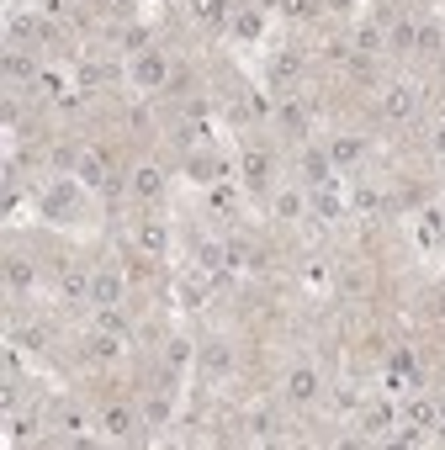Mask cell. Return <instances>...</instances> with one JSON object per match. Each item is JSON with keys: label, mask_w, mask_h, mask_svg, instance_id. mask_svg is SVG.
Returning a JSON list of instances; mask_svg holds the SVG:
<instances>
[{"label": "cell", "mask_w": 445, "mask_h": 450, "mask_svg": "<svg viewBox=\"0 0 445 450\" xmlns=\"http://www.w3.org/2000/svg\"><path fill=\"white\" fill-rule=\"evenodd\" d=\"M117 297H122V281H117V270H96V276H90V302L101 307H117Z\"/></svg>", "instance_id": "6da1fadb"}, {"label": "cell", "mask_w": 445, "mask_h": 450, "mask_svg": "<svg viewBox=\"0 0 445 450\" xmlns=\"http://www.w3.org/2000/svg\"><path fill=\"white\" fill-rule=\"evenodd\" d=\"M133 80H138L143 90H160V85H164V59H160V53H143V59L133 64Z\"/></svg>", "instance_id": "7a4b0ae2"}, {"label": "cell", "mask_w": 445, "mask_h": 450, "mask_svg": "<svg viewBox=\"0 0 445 450\" xmlns=\"http://www.w3.org/2000/svg\"><path fill=\"white\" fill-rule=\"evenodd\" d=\"M313 392H318V376H313V371H292V376H286V397H292V403H307Z\"/></svg>", "instance_id": "3957f363"}, {"label": "cell", "mask_w": 445, "mask_h": 450, "mask_svg": "<svg viewBox=\"0 0 445 450\" xmlns=\"http://www.w3.org/2000/svg\"><path fill=\"white\" fill-rule=\"evenodd\" d=\"M408 111H414V90H408V85H392V90H387V117L403 122Z\"/></svg>", "instance_id": "277c9868"}, {"label": "cell", "mask_w": 445, "mask_h": 450, "mask_svg": "<svg viewBox=\"0 0 445 450\" xmlns=\"http://www.w3.org/2000/svg\"><path fill=\"white\" fill-rule=\"evenodd\" d=\"M265 175H270V159L265 154H244V185H265Z\"/></svg>", "instance_id": "5b68a950"}, {"label": "cell", "mask_w": 445, "mask_h": 450, "mask_svg": "<svg viewBox=\"0 0 445 450\" xmlns=\"http://www.w3.org/2000/svg\"><path fill=\"white\" fill-rule=\"evenodd\" d=\"M101 429H106V434H127V429H133V413H127V408H106Z\"/></svg>", "instance_id": "8992f818"}, {"label": "cell", "mask_w": 445, "mask_h": 450, "mask_svg": "<svg viewBox=\"0 0 445 450\" xmlns=\"http://www.w3.org/2000/svg\"><path fill=\"white\" fill-rule=\"evenodd\" d=\"M392 48H419V27H414V21H398V27H392Z\"/></svg>", "instance_id": "52a82bcc"}, {"label": "cell", "mask_w": 445, "mask_h": 450, "mask_svg": "<svg viewBox=\"0 0 445 450\" xmlns=\"http://www.w3.org/2000/svg\"><path fill=\"white\" fill-rule=\"evenodd\" d=\"M361 138H334V159H340V164H355V159H361Z\"/></svg>", "instance_id": "ba28073f"}, {"label": "cell", "mask_w": 445, "mask_h": 450, "mask_svg": "<svg viewBox=\"0 0 445 450\" xmlns=\"http://www.w3.org/2000/svg\"><path fill=\"white\" fill-rule=\"evenodd\" d=\"M202 366H207V371H228V366H233V355H228L222 345H207V349H202Z\"/></svg>", "instance_id": "9c48e42d"}, {"label": "cell", "mask_w": 445, "mask_h": 450, "mask_svg": "<svg viewBox=\"0 0 445 450\" xmlns=\"http://www.w3.org/2000/svg\"><path fill=\"white\" fill-rule=\"evenodd\" d=\"M297 69H303V59H297V53H281V59L270 64V75H276V80H297Z\"/></svg>", "instance_id": "30bf717a"}, {"label": "cell", "mask_w": 445, "mask_h": 450, "mask_svg": "<svg viewBox=\"0 0 445 450\" xmlns=\"http://www.w3.org/2000/svg\"><path fill=\"white\" fill-rule=\"evenodd\" d=\"M303 175L324 185V181H329V159H324V154H307V159H303Z\"/></svg>", "instance_id": "8fae6325"}, {"label": "cell", "mask_w": 445, "mask_h": 450, "mask_svg": "<svg viewBox=\"0 0 445 450\" xmlns=\"http://www.w3.org/2000/svg\"><path fill=\"white\" fill-rule=\"evenodd\" d=\"M5 276H11V287H32V265H27V260H11V265H5Z\"/></svg>", "instance_id": "7c38bea8"}, {"label": "cell", "mask_w": 445, "mask_h": 450, "mask_svg": "<svg viewBox=\"0 0 445 450\" xmlns=\"http://www.w3.org/2000/svg\"><path fill=\"white\" fill-rule=\"evenodd\" d=\"M133 191H138V196H154V191H160V170H138Z\"/></svg>", "instance_id": "4fadbf2b"}, {"label": "cell", "mask_w": 445, "mask_h": 450, "mask_svg": "<svg viewBox=\"0 0 445 450\" xmlns=\"http://www.w3.org/2000/svg\"><path fill=\"white\" fill-rule=\"evenodd\" d=\"M276 212H281V217H297V212H303V196H297V191H281V196H276Z\"/></svg>", "instance_id": "5bb4252c"}, {"label": "cell", "mask_w": 445, "mask_h": 450, "mask_svg": "<svg viewBox=\"0 0 445 450\" xmlns=\"http://www.w3.org/2000/svg\"><path fill=\"white\" fill-rule=\"evenodd\" d=\"M138 239H143V249H164V228H160V223H143Z\"/></svg>", "instance_id": "9a60e30c"}, {"label": "cell", "mask_w": 445, "mask_h": 450, "mask_svg": "<svg viewBox=\"0 0 445 450\" xmlns=\"http://www.w3.org/2000/svg\"><path fill=\"white\" fill-rule=\"evenodd\" d=\"M440 48V27H419V53H435Z\"/></svg>", "instance_id": "2e32d148"}, {"label": "cell", "mask_w": 445, "mask_h": 450, "mask_svg": "<svg viewBox=\"0 0 445 450\" xmlns=\"http://www.w3.org/2000/svg\"><path fill=\"white\" fill-rule=\"evenodd\" d=\"M366 424H371V429H387V424H392V413L377 403V408H366Z\"/></svg>", "instance_id": "e0dca14e"}, {"label": "cell", "mask_w": 445, "mask_h": 450, "mask_svg": "<svg viewBox=\"0 0 445 450\" xmlns=\"http://www.w3.org/2000/svg\"><path fill=\"white\" fill-rule=\"evenodd\" d=\"M85 291H90L85 276H64V297H85Z\"/></svg>", "instance_id": "ac0fdd59"}, {"label": "cell", "mask_w": 445, "mask_h": 450, "mask_svg": "<svg viewBox=\"0 0 445 450\" xmlns=\"http://www.w3.org/2000/svg\"><path fill=\"white\" fill-rule=\"evenodd\" d=\"M196 16H202V21H218L222 16V0H196Z\"/></svg>", "instance_id": "d6986e66"}, {"label": "cell", "mask_w": 445, "mask_h": 450, "mask_svg": "<svg viewBox=\"0 0 445 450\" xmlns=\"http://www.w3.org/2000/svg\"><path fill=\"white\" fill-rule=\"evenodd\" d=\"M186 360H191V345H186V339H175V345H170V366H186Z\"/></svg>", "instance_id": "ffe728a7"}, {"label": "cell", "mask_w": 445, "mask_h": 450, "mask_svg": "<svg viewBox=\"0 0 445 450\" xmlns=\"http://www.w3.org/2000/svg\"><path fill=\"white\" fill-rule=\"evenodd\" d=\"M281 11H286V16H307V11H313V0H281Z\"/></svg>", "instance_id": "44dd1931"}, {"label": "cell", "mask_w": 445, "mask_h": 450, "mask_svg": "<svg viewBox=\"0 0 445 450\" xmlns=\"http://www.w3.org/2000/svg\"><path fill=\"white\" fill-rule=\"evenodd\" d=\"M408 419H414V424H429V419H435V408H429V403H414V408H408Z\"/></svg>", "instance_id": "7402d4cb"}, {"label": "cell", "mask_w": 445, "mask_h": 450, "mask_svg": "<svg viewBox=\"0 0 445 450\" xmlns=\"http://www.w3.org/2000/svg\"><path fill=\"white\" fill-rule=\"evenodd\" d=\"M361 287H366V276H361V270H344V291L355 297V291H361Z\"/></svg>", "instance_id": "603a6c76"}, {"label": "cell", "mask_w": 445, "mask_h": 450, "mask_svg": "<svg viewBox=\"0 0 445 450\" xmlns=\"http://www.w3.org/2000/svg\"><path fill=\"white\" fill-rule=\"evenodd\" d=\"M355 48H366V53H371V48H382V38H377V32H371V27H366L361 38H355Z\"/></svg>", "instance_id": "cb8c5ba5"}, {"label": "cell", "mask_w": 445, "mask_h": 450, "mask_svg": "<svg viewBox=\"0 0 445 450\" xmlns=\"http://www.w3.org/2000/svg\"><path fill=\"white\" fill-rule=\"evenodd\" d=\"M5 69H11V75H16V80H21V75H32V64H27V59H16V53H11V59H5Z\"/></svg>", "instance_id": "d4e9b609"}, {"label": "cell", "mask_w": 445, "mask_h": 450, "mask_svg": "<svg viewBox=\"0 0 445 450\" xmlns=\"http://www.w3.org/2000/svg\"><path fill=\"white\" fill-rule=\"evenodd\" d=\"M191 175H196V181H212V159H191Z\"/></svg>", "instance_id": "484cf974"}, {"label": "cell", "mask_w": 445, "mask_h": 450, "mask_svg": "<svg viewBox=\"0 0 445 450\" xmlns=\"http://www.w3.org/2000/svg\"><path fill=\"white\" fill-rule=\"evenodd\" d=\"M202 265H222V249L218 244H202Z\"/></svg>", "instance_id": "4316f807"}, {"label": "cell", "mask_w": 445, "mask_h": 450, "mask_svg": "<svg viewBox=\"0 0 445 450\" xmlns=\"http://www.w3.org/2000/svg\"><path fill=\"white\" fill-rule=\"evenodd\" d=\"M440 181H445V164H440Z\"/></svg>", "instance_id": "83f0119b"}]
</instances>
